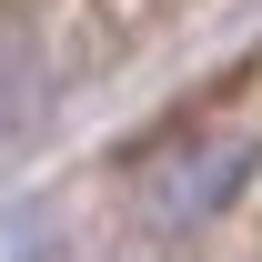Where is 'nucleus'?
Returning <instances> with one entry per match:
<instances>
[{"instance_id": "nucleus-1", "label": "nucleus", "mask_w": 262, "mask_h": 262, "mask_svg": "<svg viewBox=\"0 0 262 262\" xmlns=\"http://www.w3.org/2000/svg\"><path fill=\"white\" fill-rule=\"evenodd\" d=\"M242 171H252V141H192V151H171L151 171V212L162 222H202V212H222L242 192Z\"/></svg>"}, {"instance_id": "nucleus-2", "label": "nucleus", "mask_w": 262, "mask_h": 262, "mask_svg": "<svg viewBox=\"0 0 262 262\" xmlns=\"http://www.w3.org/2000/svg\"><path fill=\"white\" fill-rule=\"evenodd\" d=\"M31 91H40V71L20 61V51H0V131H10L20 111H31Z\"/></svg>"}]
</instances>
